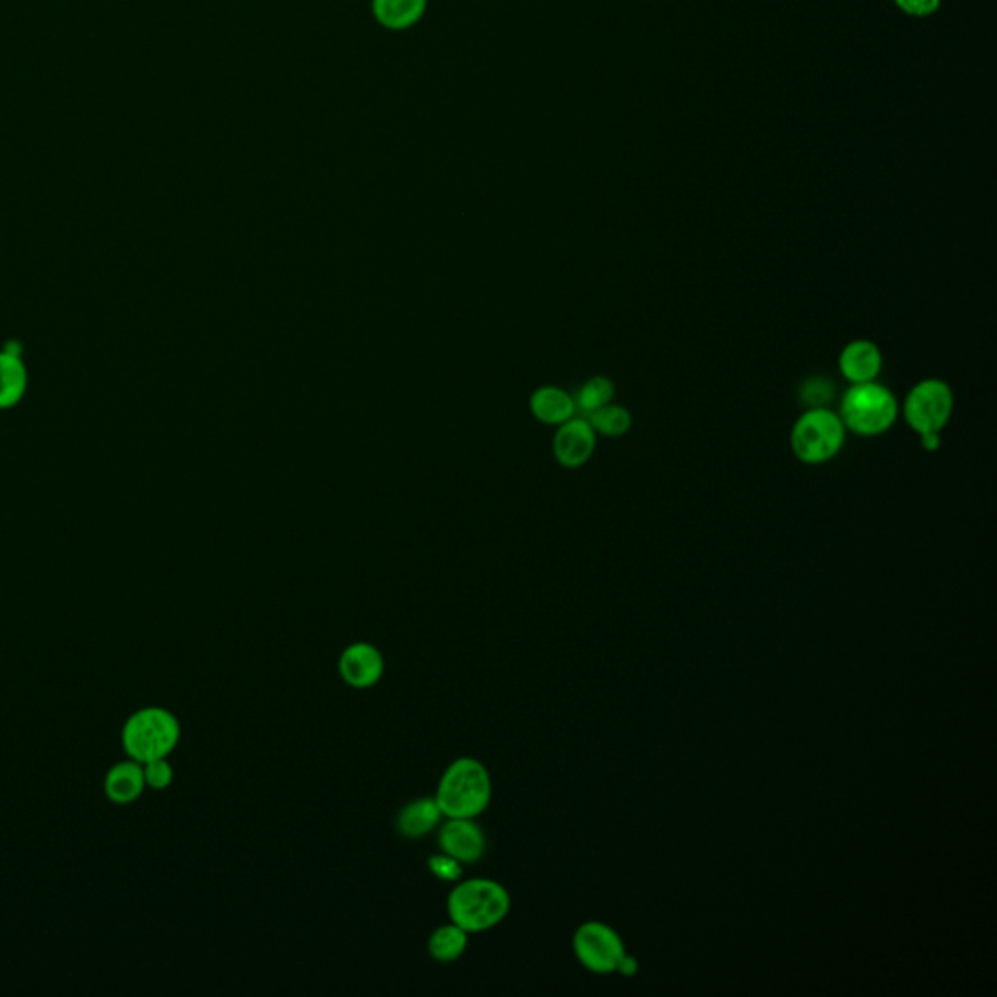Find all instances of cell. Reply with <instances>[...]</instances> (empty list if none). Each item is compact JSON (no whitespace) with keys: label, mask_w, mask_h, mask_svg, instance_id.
<instances>
[{"label":"cell","mask_w":997,"mask_h":997,"mask_svg":"<svg viewBox=\"0 0 997 997\" xmlns=\"http://www.w3.org/2000/svg\"><path fill=\"white\" fill-rule=\"evenodd\" d=\"M838 415L844 423L845 431L873 439L889 432L899 422L900 402L889 387L877 380L850 384L842 395Z\"/></svg>","instance_id":"3957f363"},{"label":"cell","mask_w":997,"mask_h":997,"mask_svg":"<svg viewBox=\"0 0 997 997\" xmlns=\"http://www.w3.org/2000/svg\"><path fill=\"white\" fill-rule=\"evenodd\" d=\"M143 773L144 783H146V787H151V790H168L171 782H174V768H171L170 762H168L166 758H158V760L146 762V764H143Z\"/></svg>","instance_id":"44dd1931"},{"label":"cell","mask_w":997,"mask_h":997,"mask_svg":"<svg viewBox=\"0 0 997 997\" xmlns=\"http://www.w3.org/2000/svg\"><path fill=\"white\" fill-rule=\"evenodd\" d=\"M427 867H429V871H431L439 881L456 882L460 881V877H462V867H464V865L456 862L454 857H450V855L442 854L441 852V854H435L429 857Z\"/></svg>","instance_id":"7402d4cb"},{"label":"cell","mask_w":997,"mask_h":997,"mask_svg":"<svg viewBox=\"0 0 997 997\" xmlns=\"http://www.w3.org/2000/svg\"><path fill=\"white\" fill-rule=\"evenodd\" d=\"M467 937L470 934L452 922L447 926L437 927L429 937V954L437 962L459 961L466 952Z\"/></svg>","instance_id":"e0dca14e"},{"label":"cell","mask_w":997,"mask_h":997,"mask_svg":"<svg viewBox=\"0 0 997 997\" xmlns=\"http://www.w3.org/2000/svg\"><path fill=\"white\" fill-rule=\"evenodd\" d=\"M511 906L509 890L491 879L459 882L447 900L450 922L467 934H484L503 924Z\"/></svg>","instance_id":"7a4b0ae2"},{"label":"cell","mask_w":997,"mask_h":997,"mask_svg":"<svg viewBox=\"0 0 997 997\" xmlns=\"http://www.w3.org/2000/svg\"><path fill=\"white\" fill-rule=\"evenodd\" d=\"M586 419L593 425L596 435H603V437H608V439H620L624 435H628L631 431V427H633V415H631L628 407L614 404V402L604 405V407L596 410L591 415H586Z\"/></svg>","instance_id":"ac0fdd59"},{"label":"cell","mask_w":997,"mask_h":997,"mask_svg":"<svg viewBox=\"0 0 997 997\" xmlns=\"http://www.w3.org/2000/svg\"><path fill=\"white\" fill-rule=\"evenodd\" d=\"M573 947L579 961L593 972L616 971L621 959L626 957L620 937L614 934L610 927L596 922H589L579 927Z\"/></svg>","instance_id":"52a82bcc"},{"label":"cell","mask_w":997,"mask_h":997,"mask_svg":"<svg viewBox=\"0 0 997 997\" xmlns=\"http://www.w3.org/2000/svg\"><path fill=\"white\" fill-rule=\"evenodd\" d=\"M900 9L912 14V16H929L931 12L939 9V0H897Z\"/></svg>","instance_id":"603a6c76"},{"label":"cell","mask_w":997,"mask_h":997,"mask_svg":"<svg viewBox=\"0 0 997 997\" xmlns=\"http://www.w3.org/2000/svg\"><path fill=\"white\" fill-rule=\"evenodd\" d=\"M181 725L171 711L164 708H143L135 711L123 725L121 745L127 756L139 764L168 758L180 745Z\"/></svg>","instance_id":"277c9868"},{"label":"cell","mask_w":997,"mask_h":997,"mask_svg":"<svg viewBox=\"0 0 997 997\" xmlns=\"http://www.w3.org/2000/svg\"><path fill=\"white\" fill-rule=\"evenodd\" d=\"M494 797V782L486 764L462 756L442 772L435 800L444 818H477Z\"/></svg>","instance_id":"6da1fadb"},{"label":"cell","mask_w":997,"mask_h":997,"mask_svg":"<svg viewBox=\"0 0 997 997\" xmlns=\"http://www.w3.org/2000/svg\"><path fill=\"white\" fill-rule=\"evenodd\" d=\"M442 818L435 797H419L397 812L395 830L407 840H419L439 827Z\"/></svg>","instance_id":"7c38bea8"},{"label":"cell","mask_w":997,"mask_h":997,"mask_svg":"<svg viewBox=\"0 0 997 997\" xmlns=\"http://www.w3.org/2000/svg\"><path fill=\"white\" fill-rule=\"evenodd\" d=\"M439 847L462 865L476 863L486 854V832L476 818H447L439 830Z\"/></svg>","instance_id":"9c48e42d"},{"label":"cell","mask_w":997,"mask_h":997,"mask_svg":"<svg viewBox=\"0 0 997 997\" xmlns=\"http://www.w3.org/2000/svg\"><path fill=\"white\" fill-rule=\"evenodd\" d=\"M885 357L877 343L871 340H854L840 351L838 369L850 384L873 382L881 375Z\"/></svg>","instance_id":"8fae6325"},{"label":"cell","mask_w":997,"mask_h":997,"mask_svg":"<svg viewBox=\"0 0 997 997\" xmlns=\"http://www.w3.org/2000/svg\"><path fill=\"white\" fill-rule=\"evenodd\" d=\"M531 414L544 425L559 427L575 417V400L563 388L539 387L531 395Z\"/></svg>","instance_id":"5bb4252c"},{"label":"cell","mask_w":997,"mask_h":997,"mask_svg":"<svg viewBox=\"0 0 997 997\" xmlns=\"http://www.w3.org/2000/svg\"><path fill=\"white\" fill-rule=\"evenodd\" d=\"M835 388L827 378L812 377L799 388L800 404L809 407H827L834 400Z\"/></svg>","instance_id":"ffe728a7"},{"label":"cell","mask_w":997,"mask_h":997,"mask_svg":"<svg viewBox=\"0 0 997 997\" xmlns=\"http://www.w3.org/2000/svg\"><path fill=\"white\" fill-rule=\"evenodd\" d=\"M941 442H943L941 441V432H927V435L919 437V444L927 452H935V450L941 449Z\"/></svg>","instance_id":"cb8c5ba5"},{"label":"cell","mask_w":997,"mask_h":997,"mask_svg":"<svg viewBox=\"0 0 997 997\" xmlns=\"http://www.w3.org/2000/svg\"><path fill=\"white\" fill-rule=\"evenodd\" d=\"M614 395H616V387L610 378L596 375L583 382V387L577 390L573 400H575L577 412L586 417L604 405L612 404Z\"/></svg>","instance_id":"d6986e66"},{"label":"cell","mask_w":997,"mask_h":997,"mask_svg":"<svg viewBox=\"0 0 997 997\" xmlns=\"http://www.w3.org/2000/svg\"><path fill=\"white\" fill-rule=\"evenodd\" d=\"M387 670L384 655L372 643H353L340 656V676L355 690H369L377 686Z\"/></svg>","instance_id":"30bf717a"},{"label":"cell","mask_w":997,"mask_h":997,"mask_svg":"<svg viewBox=\"0 0 997 997\" xmlns=\"http://www.w3.org/2000/svg\"><path fill=\"white\" fill-rule=\"evenodd\" d=\"M144 787L143 764L131 758L114 765L104 780V793L114 805L135 803L143 795Z\"/></svg>","instance_id":"4fadbf2b"},{"label":"cell","mask_w":997,"mask_h":997,"mask_svg":"<svg viewBox=\"0 0 997 997\" xmlns=\"http://www.w3.org/2000/svg\"><path fill=\"white\" fill-rule=\"evenodd\" d=\"M427 0H372L375 16L390 29H405L422 19Z\"/></svg>","instance_id":"2e32d148"},{"label":"cell","mask_w":997,"mask_h":997,"mask_svg":"<svg viewBox=\"0 0 997 997\" xmlns=\"http://www.w3.org/2000/svg\"><path fill=\"white\" fill-rule=\"evenodd\" d=\"M16 349L19 345L0 351V410L19 404L26 392L27 370Z\"/></svg>","instance_id":"9a60e30c"},{"label":"cell","mask_w":997,"mask_h":997,"mask_svg":"<svg viewBox=\"0 0 997 997\" xmlns=\"http://www.w3.org/2000/svg\"><path fill=\"white\" fill-rule=\"evenodd\" d=\"M844 423L830 407H809L795 419L790 432L793 456L807 466H822L844 449Z\"/></svg>","instance_id":"5b68a950"},{"label":"cell","mask_w":997,"mask_h":997,"mask_svg":"<svg viewBox=\"0 0 997 997\" xmlns=\"http://www.w3.org/2000/svg\"><path fill=\"white\" fill-rule=\"evenodd\" d=\"M596 432L583 415H575L561 423L554 435V456L559 466L577 470L589 464L596 450Z\"/></svg>","instance_id":"ba28073f"},{"label":"cell","mask_w":997,"mask_h":997,"mask_svg":"<svg viewBox=\"0 0 997 997\" xmlns=\"http://www.w3.org/2000/svg\"><path fill=\"white\" fill-rule=\"evenodd\" d=\"M900 414L917 437L943 432L954 414V392L943 378H924L907 390Z\"/></svg>","instance_id":"8992f818"}]
</instances>
